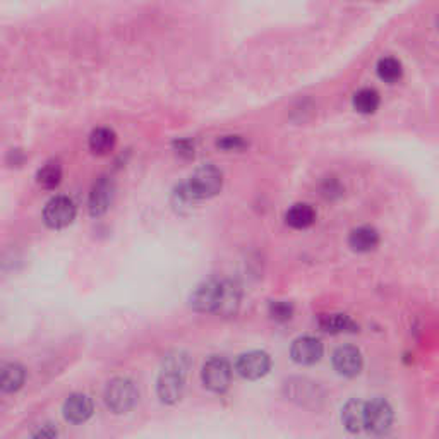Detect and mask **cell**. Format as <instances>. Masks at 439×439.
<instances>
[{"mask_svg":"<svg viewBox=\"0 0 439 439\" xmlns=\"http://www.w3.org/2000/svg\"><path fill=\"white\" fill-rule=\"evenodd\" d=\"M117 136L112 129L109 128H98L91 132L89 136V149L97 155H105V153L112 152L116 146Z\"/></svg>","mask_w":439,"mask_h":439,"instance_id":"ffe728a7","label":"cell"},{"mask_svg":"<svg viewBox=\"0 0 439 439\" xmlns=\"http://www.w3.org/2000/svg\"><path fill=\"white\" fill-rule=\"evenodd\" d=\"M113 191H116L113 189V182L109 177H100V179L94 182L88 201L91 216H101L109 211L110 204L113 201Z\"/></svg>","mask_w":439,"mask_h":439,"instance_id":"8fae6325","label":"cell"},{"mask_svg":"<svg viewBox=\"0 0 439 439\" xmlns=\"http://www.w3.org/2000/svg\"><path fill=\"white\" fill-rule=\"evenodd\" d=\"M285 393L297 405L312 407V409L319 407L324 398L323 390L318 386V383L309 381L306 378H294L285 383Z\"/></svg>","mask_w":439,"mask_h":439,"instance_id":"5b68a950","label":"cell"},{"mask_svg":"<svg viewBox=\"0 0 439 439\" xmlns=\"http://www.w3.org/2000/svg\"><path fill=\"white\" fill-rule=\"evenodd\" d=\"M271 369V357L263 350H252L242 354L235 362V371L249 381L264 378Z\"/></svg>","mask_w":439,"mask_h":439,"instance_id":"ba28073f","label":"cell"},{"mask_svg":"<svg viewBox=\"0 0 439 439\" xmlns=\"http://www.w3.org/2000/svg\"><path fill=\"white\" fill-rule=\"evenodd\" d=\"M240 306V288L239 285L230 282V280H223L221 282V295L218 302V309L215 314L223 316V318H230L239 311Z\"/></svg>","mask_w":439,"mask_h":439,"instance_id":"9a60e30c","label":"cell"},{"mask_svg":"<svg viewBox=\"0 0 439 439\" xmlns=\"http://www.w3.org/2000/svg\"><path fill=\"white\" fill-rule=\"evenodd\" d=\"M221 185H223V173L213 165H204L192 173L184 187L192 201H197L216 196L221 191Z\"/></svg>","mask_w":439,"mask_h":439,"instance_id":"7a4b0ae2","label":"cell"},{"mask_svg":"<svg viewBox=\"0 0 439 439\" xmlns=\"http://www.w3.org/2000/svg\"><path fill=\"white\" fill-rule=\"evenodd\" d=\"M74 218H76V206L67 196H55L43 208V221L54 230L69 227Z\"/></svg>","mask_w":439,"mask_h":439,"instance_id":"277c9868","label":"cell"},{"mask_svg":"<svg viewBox=\"0 0 439 439\" xmlns=\"http://www.w3.org/2000/svg\"><path fill=\"white\" fill-rule=\"evenodd\" d=\"M316 220V211L311 204L299 203L294 204L285 215V221H287L288 227L297 228V230H304V228L311 227Z\"/></svg>","mask_w":439,"mask_h":439,"instance_id":"d6986e66","label":"cell"},{"mask_svg":"<svg viewBox=\"0 0 439 439\" xmlns=\"http://www.w3.org/2000/svg\"><path fill=\"white\" fill-rule=\"evenodd\" d=\"M31 439H61V433H58L57 426H54L52 422H47V424L39 426Z\"/></svg>","mask_w":439,"mask_h":439,"instance_id":"484cf974","label":"cell"},{"mask_svg":"<svg viewBox=\"0 0 439 439\" xmlns=\"http://www.w3.org/2000/svg\"><path fill=\"white\" fill-rule=\"evenodd\" d=\"M379 101H381L379 93L373 88H364L354 94V106L361 113H374L378 110Z\"/></svg>","mask_w":439,"mask_h":439,"instance_id":"44dd1931","label":"cell"},{"mask_svg":"<svg viewBox=\"0 0 439 439\" xmlns=\"http://www.w3.org/2000/svg\"><path fill=\"white\" fill-rule=\"evenodd\" d=\"M140 393L128 378H116L105 388V403L113 414H128L137 403Z\"/></svg>","mask_w":439,"mask_h":439,"instance_id":"3957f363","label":"cell"},{"mask_svg":"<svg viewBox=\"0 0 439 439\" xmlns=\"http://www.w3.org/2000/svg\"><path fill=\"white\" fill-rule=\"evenodd\" d=\"M319 328L326 333H354L359 330L354 319L347 314H321L318 319Z\"/></svg>","mask_w":439,"mask_h":439,"instance_id":"e0dca14e","label":"cell"},{"mask_svg":"<svg viewBox=\"0 0 439 439\" xmlns=\"http://www.w3.org/2000/svg\"><path fill=\"white\" fill-rule=\"evenodd\" d=\"M393 424V409L385 398H373L366 403V429L371 434H385Z\"/></svg>","mask_w":439,"mask_h":439,"instance_id":"52a82bcc","label":"cell"},{"mask_svg":"<svg viewBox=\"0 0 439 439\" xmlns=\"http://www.w3.org/2000/svg\"><path fill=\"white\" fill-rule=\"evenodd\" d=\"M290 355L297 364L312 366L323 357V343L314 336H300L292 343Z\"/></svg>","mask_w":439,"mask_h":439,"instance_id":"7c38bea8","label":"cell"},{"mask_svg":"<svg viewBox=\"0 0 439 439\" xmlns=\"http://www.w3.org/2000/svg\"><path fill=\"white\" fill-rule=\"evenodd\" d=\"M189 367H191V359L185 352H173L165 357L156 383V393L161 403L173 405L180 400Z\"/></svg>","mask_w":439,"mask_h":439,"instance_id":"6da1fadb","label":"cell"},{"mask_svg":"<svg viewBox=\"0 0 439 439\" xmlns=\"http://www.w3.org/2000/svg\"><path fill=\"white\" fill-rule=\"evenodd\" d=\"M379 233L373 227H359L352 230L349 237V246L355 252H371L378 247Z\"/></svg>","mask_w":439,"mask_h":439,"instance_id":"ac0fdd59","label":"cell"},{"mask_svg":"<svg viewBox=\"0 0 439 439\" xmlns=\"http://www.w3.org/2000/svg\"><path fill=\"white\" fill-rule=\"evenodd\" d=\"M403 69L400 61L393 57H383L378 62V76L386 82H395L402 78Z\"/></svg>","mask_w":439,"mask_h":439,"instance_id":"603a6c76","label":"cell"},{"mask_svg":"<svg viewBox=\"0 0 439 439\" xmlns=\"http://www.w3.org/2000/svg\"><path fill=\"white\" fill-rule=\"evenodd\" d=\"M342 422L350 433H361L366 429V403L352 398L343 405Z\"/></svg>","mask_w":439,"mask_h":439,"instance_id":"5bb4252c","label":"cell"},{"mask_svg":"<svg viewBox=\"0 0 439 439\" xmlns=\"http://www.w3.org/2000/svg\"><path fill=\"white\" fill-rule=\"evenodd\" d=\"M93 415V402L88 395L73 393L64 403V417L67 422L82 424Z\"/></svg>","mask_w":439,"mask_h":439,"instance_id":"4fadbf2b","label":"cell"},{"mask_svg":"<svg viewBox=\"0 0 439 439\" xmlns=\"http://www.w3.org/2000/svg\"><path fill=\"white\" fill-rule=\"evenodd\" d=\"M364 366V359L361 350L354 345H343L335 350L333 354V367L340 376L345 378H355L361 374Z\"/></svg>","mask_w":439,"mask_h":439,"instance_id":"30bf717a","label":"cell"},{"mask_svg":"<svg viewBox=\"0 0 439 439\" xmlns=\"http://www.w3.org/2000/svg\"><path fill=\"white\" fill-rule=\"evenodd\" d=\"M203 378L204 386L213 393H223L228 390L232 383V367L228 361L223 357H211L203 366Z\"/></svg>","mask_w":439,"mask_h":439,"instance_id":"8992f818","label":"cell"},{"mask_svg":"<svg viewBox=\"0 0 439 439\" xmlns=\"http://www.w3.org/2000/svg\"><path fill=\"white\" fill-rule=\"evenodd\" d=\"M270 316L275 321H288L294 316V306L287 300H273L270 304Z\"/></svg>","mask_w":439,"mask_h":439,"instance_id":"cb8c5ba5","label":"cell"},{"mask_svg":"<svg viewBox=\"0 0 439 439\" xmlns=\"http://www.w3.org/2000/svg\"><path fill=\"white\" fill-rule=\"evenodd\" d=\"M37 180H38V184L45 189L57 187L62 180L61 165H58L57 161H49L47 165H43V167L38 170Z\"/></svg>","mask_w":439,"mask_h":439,"instance_id":"7402d4cb","label":"cell"},{"mask_svg":"<svg viewBox=\"0 0 439 439\" xmlns=\"http://www.w3.org/2000/svg\"><path fill=\"white\" fill-rule=\"evenodd\" d=\"M221 295V282L220 280H209V282L201 283L196 290L192 292L191 307L197 312H216L218 309Z\"/></svg>","mask_w":439,"mask_h":439,"instance_id":"9c48e42d","label":"cell"},{"mask_svg":"<svg viewBox=\"0 0 439 439\" xmlns=\"http://www.w3.org/2000/svg\"><path fill=\"white\" fill-rule=\"evenodd\" d=\"M216 146L221 149H227V152H237V149H244L247 146V142L242 140L240 136H223L221 140H218Z\"/></svg>","mask_w":439,"mask_h":439,"instance_id":"d4e9b609","label":"cell"},{"mask_svg":"<svg viewBox=\"0 0 439 439\" xmlns=\"http://www.w3.org/2000/svg\"><path fill=\"white\" fill-rule=\"evenodd\" d=\"M26 371L21 364L6 362L0 367V390L4 393H14L25 385Z\"/></svg>","mask_w":439,"mask_h":439,"instance_id":"2e32d148","label":"cell"}]
</instances>
